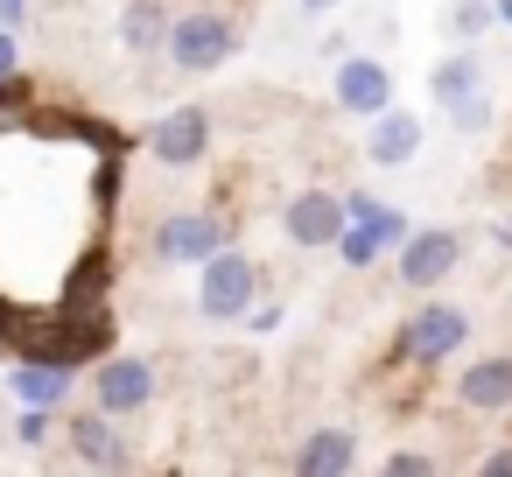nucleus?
<instances>
[{
    "label": "nucleus",
    "instance_id": "nucleus-13",
    "mask_svg": "<svg viewBox=\"0 0 512 477\" xmlns=\"http://www.w3.org/2000/svg\"><path fill=\"white\" fill-rule=\"evenodd\" d=\"M421 141H428V127L407 106H386V113L365 120V162H379V169H407L421 155Z\"/></svg>",
    "mask_w": 512,
    "mask_h": 477
},
{
    "label": "nucleus",
    "instance_id": "nucleus-17",
    "mask_svg": "<svg viewBox=\"0 0 512 477\" xmlns=\"http://www.w3.org/2000/svg\"><path fill=\"white\" fill-rule=\"evenodd\" d=\"M491 22H498L491 0H456V8H449V36H456V43H477Z\"/></svg>",
    "mask_w": 512,
    "mask_h": 477
},
{
    "label": "nucleus",
    "instance_id": "nucleus-4",
    "mask_svg": "<svg viewBox=\"0 0 512 477\" xmlns=\"http://www.w3.org/2000/svg\"><path fill=\"white\" fill-rule=\"evenodd\" d=\"M463 253H470V239L456 225H407V239L393 246V274H400V288L428 295L463 267Z\"/></svg>",
    "mask_w": 512,
    "mask_h": 477
},
{
    "label": "nucleus",
    "instance_id": "nucleus-10",
    "mask_svg": "<svg viewBox=\"0 0 512 477\" xmlns=\"http://www.w3.org/2000/svg\"><path fill=\"white\" fill-rule=\"evenodd\" d=\"M281 232H288V246H302V253L337 246V232H344V197H337V190H295L288 211H281Z\"/></svg>",
    "mask_w": 512,
    "mask_h": 477
},
{
    "label": "nucleus",
    "instance_id": "nucleus-9",
    "mask_svg": "<svg viewBox=\"0 0 512 477\" xmlns=\"http://www.w3.org/2000/svg\"><path fill=\"white\" fill-rule=\"evenodd\" d=\"M141 148H148L162 169H197V162L211 155V113H204V106H176V113H162V120L141 134Z\"/></svg>",
    "mask_w": 512,
    "mask_h": 477
},
{
    "label": "nucleus",
    "instance_id": "nucleus-20",
    "mask_svg": "<svg viewBox=\"0 0 512 477\" xmlns=\"http://www.w3.org/2000/svg\"><path fill=\"white\" fill-rule=\"evenodd\" d=\"M477 470H484V477H512V442L491 449V456H477Z\"/></svg>",
    "mask_w": 512,
    "mask_h": 477
},
{
    "label": "nucleus",
    "instance_id": "nucleus-14",
    "mask_svg": "<svg viewBox=\"0 0 512 477\" xmlns=\"http://www.w3.org/2000/svg\"><path fill=\"white\" fill-rule=\"evenodd\" d=\"M295 470H302V477H351V470H358V428H344V421L309 428V435L295 442Z\"/></svg>",
    "mask_w": 512,
    "mask_h": 477
},
{
    "label": "nucleus",
    "instance_id": "nucleus-21",
    "mask_svg": "<svg viewBox=\"0 0 512 477\" xmlns=\"http://www.w3.org/2000/svg\"><path fill=\"white\" fill-rule=\"evenodd\" d=\"M29 22V0H0V29H22Z\"/></svg>",
    "mask_w": 512,
    "mask_h": 477
},
{
    "label": "nucleus",
    "instance_id": "nucleus-11",
    "mask_svg": "<svg viewBox=\"0 0 512 477\" xmlns=\"http://www.w3.org/2000/svg\"><path fill=\"white\" fill-rule=\"evenodd\" d=\"M155 400V365L148 358H99V372H92V407H106V414H141Z\"/></svg>",
    "mask_w": 512,
    "mask_h": 477
},
{
    "label": "nucleus",
    "instance_id": "nucleus-1",
    "mask_svg": "<svg viewBox=\"0 0 512 477\" xmlns=\"http://www.w3.org/2000/svg\"><path fill=\"white\" fill-rule=\"evenodd\" d=\"M162 57H169L183 78H211V71H225V64L239 57V22H232L225 8H190V15L169 22Z\"/></svg>",
    "mask_w": 512,
    "mask_h": 477
},
{
    "label": "nucleus",
    "instance_id": "nucleus-3",
    "mask_svg": "<svg viewBox=\"0 0 512 477\" xmlns=\"http://www.w3.org/2000/svg\"><path fill=\"white\" fill-rule=\"evenodd\" d=\"M428 99L456 120V134H484L491 127V85H484V57L477 50H449L435 71H428Z\"/></svg>",
    "mask_w": 512,
    "mask_h": 477
},
{
    "label": "nucleus",
    "instance_id": "nucleus-23",
    "mask_svg": "<svg viewBox=\"0 0 512 477\" xmlns=\"http://www.w3.org/2000/svg\"><path fill=\"white\" fill-rule=\"evenodd\" d=\"M491 8H498V22H512V0H491Z\"/></svg>",
    "mask_w": 512,
    "mask_h": 477
},
{
    "label": "nucleus",
    "instance_id": "nucleus-5",
    "mask_svg": "<svg viewBox=\"0 0 512 477\" xmlns=\"http://www.w3.org/2000/svg\"><path fill=\"white\" fill-rule=\"evenodd\" d=\"M218 246H232V225H225L218 211H204V204H190V211H162V225L148 232L155 267H197V260H211Z\"/></svg>",
    "mask_w": 512,
    "mask_h": 477
},
{
    "label": "nucleus",
    "instance_id": "nucleus-12",
    "mask_svg": "<svg viewBox=\"0 0 512 477\" xmlns=\"http://www.w3.org/2000/svg\"><path fill=\"white\" fill-rule=\"evenodd\" d=\"M71 372H78V365H64V358H50V351H15L8 393H15L22 407H64V400H71Z\"/></svg>",
    "mask_w": 512,
    "mask_h": 477
},
{
    "label": "nucleus",
    "instance_id": "nucleus-6",
    "mask_svg": "<svg viewBox=\"0 0 512 477\" xmlns=\"http://www.w3.org/2000/svg\"><path fill=\"white\" fill-rule=\"evenodd\" d=\"M477 323H470V309H456V302H421L407 323H400V337H393V358L400 365H442V358H456L463 351V337H470Z\"/></svg>",
    "mask_w": 512,
    "mask_h": 477
},
{
    "label": "nucleus",
    "instance_id": "nucleus-8",
    "mask_svg": "<svg viewBox=\"0 0 512 477\" xmlns=\"http://www.w3.org/2000/svg\"><path fill=\"white\" fill-rule=\"evenodd\" d=\"M330 99H337V113H351V120H372V113H386V106H393V64H386V57H365V50L337 57Z\"/></svg>",
    "mask_w": 512,
    "mask_h": 477
},
{
    "label": "nucleus",
    "instance_id": "nucleus-18",
    "mask_svg": "<svg viewBox=\"0 0 512 477\" xmlns=\"http://www.w3.org/2000/svg\"><path fill=\"white\" fill-rule=\"evenodd\" d=\"M379 470H386V477H435V470H442V463H435V456H428V449H393V456H386V463H379Z\"/></svg>",
    "mask_w": 512,
    "mask_h": 477
},
{
    "label": "nucleus",
    "instance_id": "nucleus-2",
    "mask_svg": "<svg viewBox=\"0 0 512 477\" xmlns=\"http://www.w3.org/2000/svg\"><path fill=\"white\" fill-rule=\"evenodd\" d=\"M253 302H260V260H246L239 246H218L211 260H197V316L204 323H246Z\"/></svg>",
    "mask_w": 512,
    "mask_h": 477
},
{
    "label": "nucleus",
    "instance_id": "nucleus-16",
    "mask_svg": "<svg viewBox=\"0 0 512 477\" xmlns=\"http://www.w3.org/2000/svg\"><path fill=\"white\" fill-rule=\"evenodd\" d=\"M169 0H127L120 8V22H113V36H120V50L127 57H155L162 43H169Z\"/></svg>",
    "mask_w": 512,
    "mask_h": 477
},
{
    "label": "nucleus",
    "instance_id": "nucleus-22",
    "mask_svg": "<svg viewBox=\"0 0 512 477\" xmlns=\"http://www.w3.org/2000/svg\"><path fill=\"white\" fill-rule=\"evenodd\" d=\"M302 15H330V8H344V0H295Z\"/></svg>",
    "mask_w": 512,
    "mask_h": 477
},
{
    "label": "nucleus",
    "instance_id": "nucleus-7",
    "mask_svg": "<svg viewBox=\"0 0 512 477\" xmlns=\"http://www.w3.org/2000/svg\"><path fill=\"white\" fill-rule=\"evenodd\" d=\"M64 442H71V456H78L85 470H127V463H134V435H127L120 414H106V407H71V414H64Z\"/></svg>",
    "mask_w": 512,
    "mask_h": 477
},
{
    "label": "nucleus",
    "instance_id": "nucleus-15",
    "mask_svg": "<svg viewBox=\"0 0 512 477\" xmlns=\"http://www.w3.org/2000/svg\"><path fill=\"white\" fill-rule=\"evenodd\" d=\"M456 407H470V414H512V351L470 358L463 379H456Z\"/></svg>",
    "mask_w": 512,
    "mask_h": 477
},
{
    "label": "nucleus",
    "instance_id": "nucleus-19",
    "mask_svg": "<svg viewBox=\"0 0 512 477\" xmlns=\"http://www.w3.org/2000/svg\"><path fill=\"white\" fill-rule=\"evenodd\" d=\"M22 71V29H0V78Z\"/></svg>",
    "mask_w": 512,
    "mask_h": 477
}]
</instances>
